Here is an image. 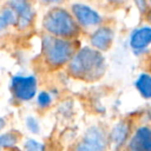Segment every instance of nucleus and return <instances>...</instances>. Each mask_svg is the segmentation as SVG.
I'll return each instance as SVG.
<instances>
[{"label":"nucleus","mask_w":151,"mask_h":151,"mask_svg":"<svg viewBox=\"0 0 151 151\" xmlns=\"http://www.w3.org/2000/svg\"><path fill=\"white\" fill-rule=\"evenodd\" d=\"M107 140L103 130L97 126L88 128L83 141L77 146L75 151H105Z\"/></svg>","instance_id":"39448f33"},{"label":"nucleus","mask_w":151,"mask_h":151,"mask_svg":"<svg viewBox=\"0 0 151 151\" xmlns=\"http://www.w3.org/2000/svg\"><path fill=\"white\" fill-rule=\"evenodd\" d=\"M73 12L75 17L79 21V23L83 26H93L101 23V18L95 11H93L91 7L84 4H77L73 5Z\"/></svg>","instance_id":"0eeeda50"},{"label":"nucleus","mask_w":151,"mask_h":151,"mask_svg":"<svg viewBox=\"0 0 151 151\" xmlns=\"http://www.w3.org/2000/svg\"><path fill=\"white\" fill-rule=\"evenodd\" d=\"M44 27L48 32L59 37H70L78 32V26L73 18L64 9L55 7L44 18Z\"/></svg>","instance_id":"f03ea898"},{"label":"nucleus","mask_w":151,"mask_h":151,"mask_svg":"<svg viewBox=\"0 0 151 151\" xmlns=\"http://www.w3.org/2000/svg\"><path fill=\"white\" fill-rule=\"evenodd\" d=\"M47 2H58L60 0H46Z\"/></svg>","instance_id":"4be33fe9"},{"label":"nucleus","mask_w":151,"mask_h":151,"mask_svg":"<svg viewBox=\"0 0 151 151\" xmlns=\"http://www.w3.org/2000/svg\"><path fill=\"white\" fill-rule=\"evenodd\" d=\"M109 1L113 3H122V2H124L125 0H109Z\"/></svg>","instance_id":"412c9836"},{"label":"nucleus","mask_w":151,"mask_h":151,"mask_svg":"<svg viewBox=\"0 0 151 151\" xmlns=\"http://www.w3.org/2000/svg\"><path fill=\"white\" fill-rule=\"evenodd\" d=\"M42 51L51 66H60L71 59L75 48L68 40L47 35L42 40Z\"/></svg>","instance_id":"7ed1b4c3"},{"label":"nucleus","mask_w":151,"mask_h":151,"mask_svg":"<svg viewBox=\"0 0 151 151\" xmlns=\"http://www.w3.org/2000/svg\"><path fill=\"white\" fill-rule=\"evenodd\" d=\"M12 91L18 99L21 101H30L33 99L36 93V79L33 76L22 77L16 76L12 80Z\"/></svg>","instance_id":"20e7f679"},{"label":"nucleus","mask_w":151,"mask_h":151,"mask_svg":"<svg viewBox=\"0 0 151 151\" xmlns=\"http://www.w3.org/2000/svg\"><path fill=\"white\" fill-rule=\"evenodd\" d=\"M9 5L17 14L18 21L16 25L21 29L28 27L33 19L34 14L27 0H11Z\"/></svg>","instance_id":"423d86ee"},{"label":"nucleus","mask_w":151,"mask_h":151,"mask_svg":"<svg viewBox=\"0 0 151 151\" xmlns=\"http://www.w3.org/2000/svg\"><path fill=\"white\" fill-rule=\"evenodd\" d=\"M4 126H5V120L3 119V118L0 117V130L2 129Z\"/></svg>","instance_id":"aec40b11"},{"label":"nucleus","mask_w":151,"mask_h":151,"mask_svg":"<svg viewBox=\"0 0 151 151\" xmlns=\"http://www.w3.org/2000/svg\"><path fill=\"white\" fill-rule=\"evenodd\" d=\"M151 40V29L149 27H142L137 29L130 37V46L134 50H142L146 48Z\"/></svg>","instance_id":"9d476101"},{"label":"nucleus","mask_w":151,"mask_h":151,"mask_svg":"<svg viewBox=\"0 0 151 151\" xmlns=\"http://www.w3.org/2000/svg\"><path fill=\"white\" fill-rule=\"evenodd\" d=\"M18 142V136L14 132H5L0 136V148L13 147Z\"/></svg>","instance_id":"ddd939ff"},{"label":"nucleus","mask_w":151,"mask_h":151,"mask_svg":"<svg viewBox=\"0 0 151 151\" xmlns=\"http://www.w3.org/2000/svg\"><path fill=\"white\" fill-rule=\"evenodd\" d=\"M130 151H150L151 150V139L150 129L146 126L140 127L129 143Z\"/></svg>","instance_id":"6e6552de"},{"label":"nucleus","mask_w":151,"mask_h":151,"mask_svg":"<svg viewBox=\"0 0 151 151\" xmlns=\"http://www.w3.org/2000/svg\"><path fill=\"white\" fill-rule=\"evenodd\" d=\"M128 132H129V126L125 121H121L116 124L111 134V141L114 146H121L125 141V139L127 138Z\"/></svg>","instance_id":"9b49d317"},{"label":"nucleus","mask_w":151,"mask_h":151,"mask_svg":"<svg viewBox=\"0 0 151 151\" xmlns=\"http://www.w3.org/2000/svg\"><path fill=\"white\" fill-rule=\"evenodd\" d=\"M0 15L2 16V18L5 20L7 25H16V24H17V21H18L17 14H16V12L14 11L12 7L5 9Z\"/></svg>","instance_id":"4468645a"},{"label":"nucleus","mask_w":151,"mask_h":151,"mask_svg":"<svg viewBox=\"0 0 151 151\" xmlns=\"http://www.w3.org/2000/svg\"><path fill=\"white\" fill-rule=\"evenodd\" d=\"M137 6L140 9V12L142 13H145L147 9V0H134Z\"/></svg>","instance_id":"a211bd4d"},{"label":"nucleus","mask_w":151,"mask_h":151,"mask_svg":"<svg viewBox=\"0 0 151 151\" xmlns=\"http://www.w3.org/2000/svg\"><path fill=\"white\" fill-rule=\"evenodd\" d=\"M6 26H7V24H6V22H5V20L2 18V16L0 15V31L3 30L4 28H6Z\"/></svg>","instance_id":"6ab92c4d"},{"label":"nucleus","mask_w":151,"mask_h":151,"mask_svg":"<svg viewBox=\"0 0 151 151\" xmlns=\"http://www.w3.org/2000/svg\"><path fill=\"white\" fill-rule=\"evenodd\" d=\"M105 66V58L101 53L86 47L71 58L69 71L76 78L92 81L103 75Z\"/></svg>","instance_id":"f257e3e1"},{"label":"nucleus","mask_w":151,"mask_h":151,"mask_svg":"<svg viewBox=\"0 0 151 151\" xmlns=\"http://www.w3.org/2000/svg\"><path fill=\"white\" fill-rule=\"evenodd\" d=\"M136 87L145 99H150L151 96V78L148 73H142L136 82Z\"/></svg>","instance_id":"f8f14e48"},{"label":"nucleus","mask_w":151,"mask_h":151,"mask_svg":"<svg viewBox=\"0 0 151 151\" xmlns=\"http://www.w3.org/2000/svg\"><path fill=\"white\" fill-rule=\"evenodd\" d=\"M113 40V32L110 28L101 27L91 36V44L99 51H106L111 46Z\"/></svg>","instance_id":"1a4fd4ad"},{"label":"nucleus","mask_w":151,"mask_h":151,"mask_svg":"<svg viewBox=\"0 0 151 151\" xmlns=\"http://www.w3.org/2000/svg\"><path fill=\"white\" fill-rule=\"evenodd\" d=\"M52 99H51L50 94L48 92H40V95L37 97V103L40 105V107L42 108H47L50 106Z\"/></svg>","instance_id":"dca6fc26"},{"label":"nucleus","mask_w":151,"mask_h":151,"mask_svg":"<svg viewBox=\"0 0 151 151\" xmlns=\"http://www.w3.org/2000/svg\"><path fill=\"white\" fill-rule=\"evenodd\" d=\"M25 150L26 151H45V146L42 143L30 139V140L26 141Z\"/></svg>","instance_id":"2eb2a0df"},{"label":"nucleus","mask_w":151,"mask_h":151,"mask_svg":"<svg viewBox=\"0 0 151 151\" xmlns=\"http://www.w3.org/2000/svg\"><path fill=\"white\" fill-rule=\"evenodd\" d=\"M26 124H27V127L29 128L30 132H32L33 134H37L40 132V125H38V122L36 121L35 118L29 116L26 119Z\"/></svg>","instance_id":"f3484780"}]
</instances>
